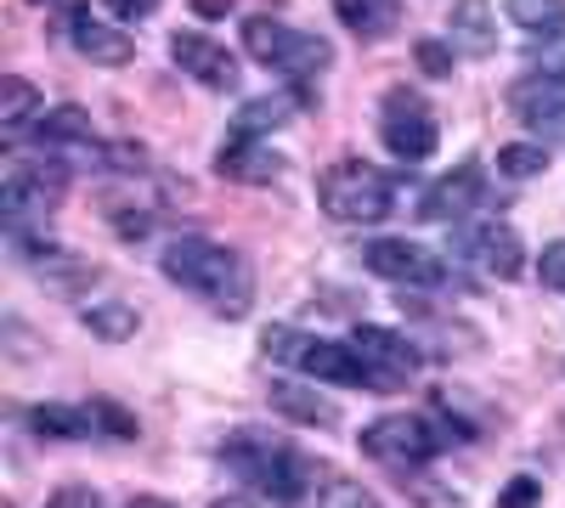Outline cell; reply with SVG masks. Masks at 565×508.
I'll return each instance as SVG.
<instances>
[{"mask_svg": "<svg viewBox=\"0 0 565 508\" xmlns=\"http://www.w3.org/2000/svg\"><path fill=\"white\" fill-rule=\"evenodd\" d=\"M300 102H306V97H255V102L238 108V130H232V136H244V142H260L266 130H282V125H289V114H295Z\"/></svg>", "mask_w": 565, "mask_h": 508, "instance_id": "cell-23", "label": "cell"}, {"mask_svg": "<svg viewBox=\"0 0 565 508\" xmlns=\"http://www.w3.org/2000/svg\"><path fill=\"white\" fill-rule=\"evenodd\" d=\"M537 277H543V289H559V294H565V238H554V244L537 255Z\"/></svg>", "mask_w": 565, "mask_h": 508, "instance_id": "cell-31", "label": "cell"}, {"mask_svg": "<svg viewBox=\"0 0 565 508\" xmlns=\"http://www.w3.org/2000/svg\"><path fill=\"white\" fill-rule=\"evenodd\" d=\"M159 271L175 289H186L193 300H204L215 316L238 322L255 311V266L244 249L215 244V238H175L159 255Z\"/></svg>", "mask_w": 565, "mask_h": 508, "instance_id": "cell-1", "label": "cell"}, {"mask_svg": "<svg viewBox=\"0 0 565 508\" xmlns=\"http://www.w3.org/2000/svg\"><path fill=\"white\" fill-rule=\"evenodd\" d=\"M221 464L238 475L244 486H255L260 497H271V502H295L311 486V464L289 441H277L266 430H232L221 441Z\"/></svg>", "mask_w": 565, "mask_h": 508, "instance_id": "cell-2", "label": "cell"}, {"mask_svg": "<svg viewBox=\"0 0 565 508\" xmlns=\"http://www.w3.org/2000/svg\"><path fill=\"white\" fill-rule=\"evenodd\" d=\"M7 97H0V136H7V142H18L23 130H34L40 125V114H45V102H40V90L23 79V74H7Z\"/></svg>", "mask_w": 565, "mask_h": 508, "instance_id": "cell-19", "label": "cell"}, {"mask_svg": "<svg viewBox=\"0 0 565 508\" xmlns=\"http://www.w3.org/2000/svg\"><path fill=\"white\" fill-rule=\"evenodd\" d=\"M509 108L537 142H565V79H543L526 74L509 85Z\"/></svg>", "mask_w": 565, "mask_h": 508, "instance_id": "cell-12", "label": "cell"}, {"mask_svg": "<svg viewBox=\"0 0 565 508\" xmlns=\"http://www.w3.org/2000/svg\"><path fill=\"white\" fill-rule=\"evenodd\" d=\"M125 508H170V502H164V497H130Z\"/></svg>", "mask_w": 565, "mask_h": 508, "instance_id": "cell-36", "label": "cell"}, {"mask_svg": "<svg viewBox=\"0 0 565 508\" xmlns=\"http://www.w3.org/2000/svg\"><path fill=\"white\" fill-rule=\"evenodd\" d=\"M351 345H356V356H362V367H367V390H373V396L407 390V379L424 367V356H418L413 339H402V334H391V328H373V322H362V328L351 334Z\"/></svg>", "mask_w": 565, "mask_h": 508, "instance_id": "cell-10", "label": "cell"}, {"mask_svg": "<svg viewBox=\"0 0 565 508\" xmlns=\"http://www.w3.org/2000/svg\"><path fill=\"white\" fill-rule=\"evenodd\" d=\"M317 508H385V502L373 497L362 480H351V475H334V469H328V475L317 480Z\"/></svg>", "mask_w": 565, "mask_h": 508, "instance_id": "cell-25", "label": "cell"}, {"mask_svg": "<svg viewBox=\"0 0 565 508\" xmlns=\"http://www.w3.org/2000/svg\"><path fill=\"white\" fill-rule=\"evenodd\" d=\"M29 424H34L40 435H52V441H85V435H97V424H90V407H63V401L34 407Z\"/></svg>", "mask_w": 565, "mask_h": 508, "instance_id": "cell-22", "label": "cell"}, {"mask_svg": "<svg viewBox=\"0 0 565 508\" xmlns=\"http://www.w3.org/2000/svg\"><path fill=\"white\" fill-rule=\"evenodd\" d=\"M452 255L481 266L487 277H503V283H514V277L526 271V244L509 220H458L452 226Z\"/></svg>", "mask_w": 565, "mask_h": 508, "instance_id": "cell-8", "label": "cell"}, {"mask_svg": "<svg viewBox=\"0 0 565 508\" xmlns=\"http://www.w3.org/2000/svg\"><path fill=\"white\" fill-rule=\"evenodd\" d=\"M362 266L373 277H385V283H396V289H441L452 277L441 255H430L424 244H407V238H373L362 249Z\"/></svg>", "mask_w": 565, "mask_h": 508, "instance_id": "cell-11", "label": "cell"}, {"mask_svg": "<svg viewBox=\"0 0 565 508\" xmlns=\"http://www.w3.org/2000/svg\"><path fill=\"white\" fill-rule=\"evenodd\" d=\"M537 497H543V480H532V475H514V480L498 491V508H537Z\"/></svg>", "mask_w": 565, "mask_h": 508, "instance_id": "cell-30", "label": "cell"}, {"mask_svg": "<svg viewBox=\"0 0 565 508\" xmlns=\"http://www.w3.org/2000/svg\"><path fill=\"white\" fill-rule=\"evenodd\" d=\"M317 204H322L328 220H340V226H380L396 209V181L385 170H373L367 159H340V164L322 170Z\"/></svg>", "mask_w": 565, "mask_h": 508, "instance_id": "cell-3", "label": "cell"}, {"mask_svg": "<svg viewBox=\"0 0 565 508\" xmlns=\"http://www.w3.org/2000/svg\"><path fill=\"white\" fill-rule=\"evenodd\" d=\"M334 12L345 18V29H356V40H385L402 23L396 0H334Z\"/></svg>", "mask_w": 565, "mask_h": 508, "instance_id": "cell-21", "label": "cell"}, {"mask_svg": "<svg viewBox=\"0 0 565 508\" xmlns=\"http://www.w3.org/2000/svg\"><path fill=\"white\" fill-rule=\"evenodd\" d=\"M29 7H40V12H52V18H63V23H74V18L85 12V0H29Z\"/></svg>", "mask_w": 565, "mask_h": 508, "instance_id": "cell-34", "label": "cell"}, {"mask_svg": "<svg viewBox=\"0 0 565 508\" xmlns=\"http://www.w3.org/2000/svg\"><path fill=\"white\" fill-rule=\"evenodd\" d=\"M380 136H385V148L396 153V159H407V164H418V159H430L436 153V114H430V102L418 97V90H391V97L380 102Z\"/></svg>", "mask_w": 565, "mask_h": 508, "instance_id": "cell-9", "label": "cell"}, {"mask_svg": "<svg viewBox=\"0 0 565 508\" xmlns=\"http://www.w3.org/2000/svg\"><path fill=\"white\" fill-rule=\"evenodd\" d=\"M452 52L463 57H492L498 52V23H492V0H458L452 23H447Z\"/></svg>", "mask_w": 565, "mask_h": 508, "instance_id": "cell-18", "label": "cell"}, {"mask_svg": "<svg viewBox=\"0 0 565 508\" xmlns=\"http://www.w3.org/2000/svg\"><path fill=\"white\" fill-rule=\"evenodd\" d=\"M260 350H266V361H289V367H300V374L317 379V385H362L367 390V367H362L356 345L322 339V334H300V328H266Z\"/></svg>", "mask_w": 565, "mask_h": 508, "instance_id": "cell-5", "label": "cell"}, {"mask_svg": "<svg viewBox=\"0 0 565 508\" xmlns=\"http://www.w3.org/2000/svg\"><path fill=\"white\" fill-rule=\"evenodd\" d=\"M210 508H255V502H249V497H215Z\"/></svg>", "mask_w": 565, "mask_h": 508, "instance_id": "cell-35", "label": "cell"}, {"mask_svg": "<svg viewBox=\"0 0 565 508\" xmlns=\"http://www.w3.org/2000/svg\"><path fill=\"white\" fill-rule=\"evenodd\" d=\"M170 57H175V68L181 74H193L204 90H238V57L226 52L221 40H210V34H199V29H175L170 34Z\"/></svg>", "mask_w": 565, "mask_h": 508, "instance_id": "cell-13", "label": "cell"}, {"mask_svg": "<svg viewBox=\"0 0 565 508\" xmlns=\"http://www.w3.org/2000/svg\"><path fill=\"white\" fill-rule=\"evenodd\" d=\"M481 193H487V170L481 164H458L452 175H441L430 193H424L418 215L436 220V226H458L469 220V209H481Z\"/></svg>", "mask_w": 565, "mask_h": 508, "instance_id": "cell-14", "label": "cell"}, {"mask_svg": "<svg viewBox=\"0 0 565 508\" xmlns=\"http://www.w3.org/2000/svg\"><path fill=\"white\" fill-rule=\"evenodd\" d=\"M244 52H249L255 63L277 68L282 79H300V85H306V79H317L328 63H334V40L260 12V18L244 23Z\"/></svg>", "mask_w": 565, "mask_h": 508, "instance_id": "cell-4", "label": "cell"}, {"mask_svg": "<svg viewBox=\"0 0 565 508\" xmlns=\"http://www.w3.org/2000/svg\"><path fill=\"white\" fill-rule=\"evenodd\" d=\"M282 153H271V148H260V142H244V136H232V142H221V153H215V170L226 175V181H244V187H271V181L282 175Z\"/></svg>", "mask_w": 565, "mask_h": 508, "instance_id": "cell-16", "label": "cell"}, {"mask_svg": "<svg viewBox=\"0 0 565 508\" xmlns=\"http://www.w3.org/2000/svg\"><path fill=\"white\" fill-rule=\"evenodd\" d=\"M548 170V148H537V142H509V148H498V175H509V181H532V175H543Z\"/></svg>", "mask_w": 565, "mask_h": 508, "instance_id": "cell-26", "label": "cell"}, {"mask_svg": "<svg viewBox=\"0 0 565 508\" xmlns=\"http://www.w3.org/2000/svg\"><path fill=\"white\" fill-rule=\"evenodd\" d=\"M68 193V164L52 159V164H12L7 181H0V209H7V226L18 233L23 220H45Z\"/></svg>", "mask_w": 565, "mask_h": 508, "instance_id": "cell-7", "label": "cell"}, {"mask_svg": "<svg viewBox=\"0 0 565 508\" xmlns=\"http://www.w3.org/2000/svg\"><path fill=\"white\" fill-rule=\"evenodd\" d=\"M526 74H543V79H565V29L559 34H537L526 40Z\"/></svg>", "mask_w": 565, "mask_h": 508, "instance_id": "cell-27", "label": "cell"}, {"mask_svg": "<svg viewBox=\"0 0 565 508\" xmlns=\"http://www.w3.org/2000/svg\"><path fill=\"white\" fill-rule=\"evenodd\" d=\"M90 407V424H97V435H108V441H136L141 430H136V419L119 407V401H85Z\"/></svg>", "mask_w": 565, "mask_h": 508, "instance_id": "cell-28", "label": "cell"}, {"mask_svg": "<svg viewBox=\"0 0 565 508\" xmlns=\"http://www.w3.org/2000/svg\"><path fill=\"white\" fill-rule=\"evenodd\" d=\"M108 7H114L119 23H141V18H153V12H159V0H108Z\"/></svg>", "mask_w": 565, "mask_h": 508, "instance_id": "cell-33", "label": "cell"}, {"mask_svg": "<svg viewBox=\"0 0 565 508\" xmlns=\"http://www.w3.org/2000/svg\"><path fill=\"white\" fill-rule=\"evenodd\" d=\"M356 441H362V452L373 457V464H385L391 475H418V469L447 446V441L436 435V424H430V419H413V412H391V419H373Z\"/></svg>", "mask_w": 565, "mask_h": 508, "instance_id": "cell-6", "label": "cell"}, {"mask_svg": "<svg viewBox=\"0 0 565 508\" xmlns=\"http://www.w3.org/2000/svg\"><path fill=\"white\" fill-rule=\"evenodd\" d=\"M413 63H418V74H430V79H452V40H418Z\"/></svg>", "mask_w": 565, "mask_h": 508, "instance_id": "cell-29", "label": "cell"}, {"mask_svg": "<svg viewBox=\"0 0 565 508\" xmlns=\"http://www.w3.org/2000/svg\"><path fill=\"white\" fill-rule=\"evenodd\" d=\"M79 322H85V328L97 334L103 345H125V339L141 328L136 305H125V300H85V305H79Z\"/></svg>", "mask_w": 565, "mask_h": 508, "instance_id": "cell-20", "label": "cell"}, {"mask_svg": "<svg viewBox=\"0 0 565 508\" xmlns=\"http://www.w3.org/2000/svg\"><path fill=\"white\" fill-rule=\"evenodd\" d=\"M266 401H271V412H282V419H295L306 430H334L340 424V407L322 390H306V385H289V379H271Z\"/></svg>", "mask_w": 565, "mask_h": 508, "instance_id": "cell-17", "label": "cell"}, {"mask_svg": "<svg viewBox=\"0 0 565 508\" xmlns=\"http://www.w3.org/2000/svg\"><path fill=\"white\" fill-rule=\"evenodd\" d=\"M503 18L514 29H526L532 40L537 34H559L565 29V0H503Z\"/></svg>", "mask_w": 565, "mask_h": 508, "instance_id": "cell-24", "label": "cell"}, {"mask_svg": "<svg viewBox=\"0 0 565 508\" xmlns=\"http://www.w3.org/2000/svg\"><path fill=\"white\" fill-rule=\"evenodd\" d=\"M45 508H103V497L97 491H90V486H63L52 502H45Z\"/></svg>", "mask_w": 565, "mask_h": 508, "instance_id": "cell-32", "label": "cell"}, {"mask_svg": "<svg viewBox=\"0 0 565 508\" xmlns=\"http://www.w3.org/2000/svg\"><path fill=\"white\" fill-rule=\"evenodd\" d=\"M68 45H74L85 63H97V68H125V63L136 57V40H130L125 29L103 23V18H90V12H79V18L68 23Z\"/></svg>", "mask_w": 565, "mask_h": 508, "instance_id": "cell-15", "label": "cell"}]
</instances>
